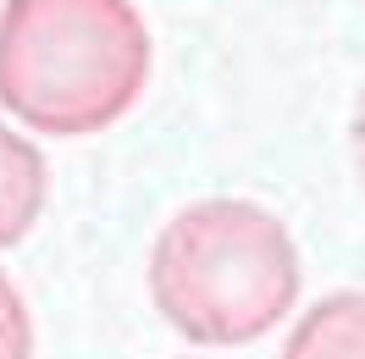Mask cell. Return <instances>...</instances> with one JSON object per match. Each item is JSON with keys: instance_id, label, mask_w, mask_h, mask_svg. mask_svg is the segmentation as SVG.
<instances>
[{"instance_id": "8992f818", "label": "cell", "mask_w": 365, "mask_h": 359, "mask_svg": "<svg viewBox=\"0 0 365 359\" xmlns=\"http://www.w3.org/2000/svg\"><path fill=\"white\" fill-rule=\"evenodd\" d=\"M349 150H354V172L365 182V83L354 94V116H349Z\"/></svg>"}, {"instance_id": "7a4b0ae2", "label": "cell", "mask_w": 365, "mask_h": 359, "mask_svg": "<svg viewBox=\"0 0 365 359\" xmlns=\"http://www.w3.org/2000/svg\"><path fill=\"white\" fill-rule=\"evenodd\" d=\"M155 39L133 0H6L0 105L39 138H94L133 111Z\"/></svg>"}, {"instance_id": "6da1fadb", "label": "cell", "mask_w": 365, "mask_h": 359, "mask_svg": "<svg viewBox=\"0 0 365 359\" xmlns=\"http://www.w3.org/2000/svg\"><path fill=\"white\" fill-rule=\"evenodd\" d=\"M144 288L182 343L244 348L294 315L304 266L277 210L255 199H194L155 232Z\"/></svg>"}, {"instance_id": "277c9868", "label": "cell", "mask_w": 365, "mask_h": 359, "mask_svg": "<svg viewBox=\"0 0 365 359\" xmlns=\"http://www.w3.org/2000/svg\"><path fill=\"white\" fill-rule=\"evenodd\" d=\"M277 359H365V288L316 298L282 337Z\"/></svg>"}, {"instance_id": "3957f363", "label": "cell", "mask_w": 365, "mask_h": 359, "mask_svg": "<svg viewBox=\"0 0 365 359\" xmlns=\"http://www.w3.org/2000/svg\"><path fill=\"white\" fill-rule=\"evenodd\" d=\"M50 199V166L39 144H28L6 116H0V249H17L39 227Z\"/></svg>"}, {"instance_id": "5b68a950", "label": "cell", "mask_w": 365, "mask_h": 359, "mask_svg": "<svg viewBox=\"0 0 365 359\" xmlns=\"http://www.w3.org/2000/svg\"><path fill=\"white\" fill-rule=\"evenodd\" d=\"M0 359H34V310L6 266H0Z\"/></svg>"}]
</instances>
